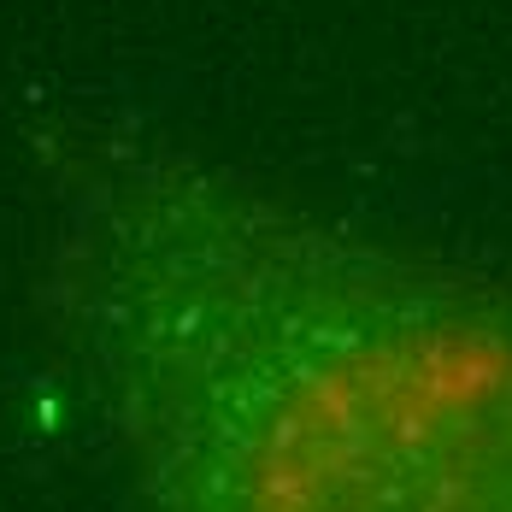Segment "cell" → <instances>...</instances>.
<instances>
[{
  "label": "cell",
  "instance_id": "obj_1",
  "mask_svg": "<svg viewBox=\"0 0 512 512\" xmlns=\"http://www.w3.org/2000/svg\"><path fill=\"white\" fill-rule=\"evenodd\" d=\"M59 289L148 512H512V295L171 154L95 159Z\"/></svg>",
  "mask_w": 512,
  "mask_h": 512
}]
</instances>
